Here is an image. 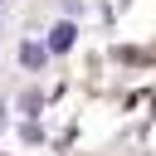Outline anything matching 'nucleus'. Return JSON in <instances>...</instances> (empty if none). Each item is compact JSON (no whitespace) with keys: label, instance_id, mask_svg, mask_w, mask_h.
<instances>
[{"label":"nucleus","instance_id":"f257e3e1","mask_svg":"<svg viewBox=\"0 0 156 156\" xmlns=\"http://www.w3.org/2000/svg\"><path fill=\"white\" fill-rule=\"evenodd\" d=\"M73 20H63V24H54V34H49V54H63V49H73Z\"/></svg>","mask_w":156,"mask_h":156},{"label":"nucleus","instance_id":"7ed1b4c3","mask_svg":"<svg viewBox=\"0 0 156 156\" xmlns=\"http://www.w3.org/2000/svg\"><path fill=\"white\" fill-rule=\"evenodd\" d=\"M0 132H5V107H0Z\"/></svg>","mask_w":156,"mask_h":156},{"label":"nucleus","instance_id":"f03ea898","mask_svg":"<svg viewBox=\"0 0 156 156\" xmlns=\"http://www.w3.org/2000/svg\"><path fill=\"white\" fill-rule=\"evenodd\" d=\"M44 54H49V49H39V44H24V49H20V63H24V68H39V63H44Z\"/></svg>","mask_w":156,"mask_h":156}]
</instances>
